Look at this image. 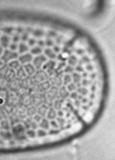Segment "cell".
<instances>
[{
	"label": "cell",
	"mask_w": 115,
	"mask_h": 160,
	"mask_svg": "<svg viewBox=\"0 0 115 160\" xmlns=\"http://www.w3.org/2000/svg\"><path fill=\"white\" fill-rule=\"evenodd\" d=\"M19 54L17 52H14L8 49H5L1 58L5 64H7L12 60L18 59Z\"/></svg>",
	"instance_id": "1"
},
{
	"label": "cell",
	"mask_w": 115,
	"mask_h": 160,
	"mask_svg": "<svg viewBox=\"0 0 115 160\" xmlns=\"http://www.w3.org/2000/svg\"><path fill=\"white\" fill-rule=\"evenodd\" d=\"M32 78L34 83L37 84H39L49 79L47 73L42 69L37 70L35 74Z\"/></svg>",
	"instance_id": "2"
},
{
	"label": "cell",
	"mask_w": 115,
	"mask_h": 160,
	"mask_svg": "<svg viewBox=\"0 0 115 160\" xmlns=\"http://www.w3.org/2000/svg\"><path fill=\"white\" fill-rule=\"evenodd\" d=\"M48 59L43 54L34 57L32 64L37 70L42 69V67Z\"/></svg>",
	"instance_id": "3"
},
{
	"label": "cell",
	"mask_w": 115,
	"mask_h": 160,
	"mask_svg": "<svg viewBox=\"0 0 115 160\" xmlns=\"http://www.w3.org/2000/svg\"><path fill=\"white\" fill-rule=\"evenodd\" d=\"M34 56L29 52L26 54L19 55L18 59L22 66L28 64L32 63Z\"/></svg>",
	"instance_id": "4"
},
{
	"label": "cell",
	"mask_w": 115,
	"mask_h": 160,
	"mask_svg": "<svg viewBox=\"0 0 115 160\" xmlns=\"http://www.w3.org/2000/svg\"><path fill=\"white\" fill-rule=\"evenodd\" d=\"M21 87V80L17 78L9 82L8 90L9 91L17 92Z\"/></svg>",
	"instance_id": "5"
},
{
	"label": "cell",
	"mask_w": 115,
	"mask_h": 160,
	"mask_svg": "<svg viewBox=\"0 0 115 160\" xmlns=\"http://www.w3.org/2000/svg\"><path fill=\"white\" fill-rule=\"evenodd\" d=\"M49 80L52 86H54L59 88H60L63 84V77L57 73L53 77L49 78Z\"/></svg>",
	"instance_id": "6"
},
{
	"label": "cell",
	"mask_w": 115,
	"mask_h": 160,
	"mask_svg": "<svg viewBox=\"0 0 115 160\" xmlns=\"http://www.w3.org/2000/svg\"><path fill=\"white\" fill-rule=\"evenodd\" d=\"M35 83L32 77L27 76L26 77L21 80V88L28 90Z\"/></svg>",
	"instance_id": "7"
},
{
	"label": "cell",
	"mask_w": 115,
	"mask_h": 160,
	"mask_svg": "<svg viewBox=\"0 0 115 160\" xmlns=\"http://www.w3.org/2000/svg\"><path fill=\"white\" fill-rule=\"evenodd\" d=\"M28 76L32 77L35 74L37 70L32 63H30L23 66Z\"/></svg>",
	"instance_id": "8"
},
{
	"label": "cell",
	"mask_w": 115,
	"mask_h": 160,
	"mask_svg": "<svg viewBox=\"0 0 115 160\" xmlns=\"http://www.w3.org/2000/svg\"><path fill=\"white\" fill-rule=\"evenodd\" d=\"M10 43V38L8 35L5 34L0 37V45L5 49H8Z\"/></svg>",
	"instance_id": "9"
},
{
	"label": "cell",
	"mask_w": 115,
	"mask_h": 160,
	"mask_svg": "<svg viewBox=\"0 0 115 160\" xmlns=\"http://www.w3.org/2000/svg\"><path fill=\"white\" fill-rule=\"evenodd\" d=\"M43 54L50 60H55L57 58V55L53 49L50 48H45L43 51Z\"/></svg>",
	"instance_id": "10"
},
{
	"label": "cell",
	"mask_w": 115,
	"mask_h": 160,
	"mask_svg": "<svg viewBox=\"0 0 115 160\" xmlns=\"http://www.w3.org/2000/svg\"><path fill=\"white\" fill-rule=\"evenodd\" d=\"M30 48L27 44L24 42L20 43L18 44L17 53L19 55L23 54L30 52Z\"/></svg>",
	"instance_id": "11"
},
{
	"label": "cell",
	"mask_w": 115,
	"mask_h": 160,
	"mask_svg": "<svg viewBox=\"0 0 115 160\" xmlns=\"http://www.w3.org/2000/svg\"><path fill=\"white\" fill-rule=\"evenodd\" d=\"M43 51L42 48L36 45L30 48L29 52L34 57H35L43 54Z\"/></svg>",
	"instance_id": "12"
},
{
	"label": "cell",
	"mask_w": 115,
	"mask_h": 160,
	"mask_svg": "<svg viewBox=\"0 0 115 160\" xmlns=\"http://www.w3.org/2000/svg\"><path fill=\"white\" fill-rule=\"evenodd\" d=\"M39 84L42 93L48 91L52 86L51 83L49 80L40 83Z\"/></svg>",
	"instance_id": "13"
},
{
	"label": "cell",
	"mask_w": 115,
	"mask_h": 160,
	"mask_svg": "<svg viewBox=\"0 0 115 160\" xmlns=\"http://www.w3.org/2000/svg\"><path fill=\"white\" fill-rule=\"evenodd\" d=\"M49 107L45 104H43L37 107V112L39 115L44 116L47 115Z\"/></svg>",
	"instance_id": "14"
},
{
	"label": "cell",
	"mask_w": 115,
	"mask_h": 160,
	"mask_svg": "<svg viewBox=\"0 0 115 160\" xmlns=\"http://www.w3.org/2000/svg\"><path fill=\"white\" fill-rule=\"evenodd\" d=\"M16 71L17 77L20 80L26 77L27 74L23 66H20Z\"/></svg>",
	"instance_id": "15"
},
{
	"label": "cell",
	"mask_w": 115,
	"mask_h": 160,
	"mask_svg": "<svg viewBox=\"0 0 115 160\" xmlns=\"http://www.w3.org/2000/svg\"><path fill=\"white\" fill-rule=\"evenodd\" d=\"M5 78L9 82L17 78L16 71L13 69L9 68L7 73H6Z\"/></svg>",
	"instance_id": "16"
},
{
	"label": "cell",
	"mask_w": 115,
	"mask_h": 160,
	"mask_svg": "<svg viewBox=\"0 0 115 160\" xmlns=\"http://www.w3.org/2000/svg\"><path fill=\"white\" fill-rule=\"evenodd\" d=\"M59 89L58 95L63 99H65L69 96L70 94L67 89L62 86Z\"/></svg>",
	"instance_id": "17"
},
{
	"label": "cell",
	"mask_w": 115,
	"mask_h": 160,
	"mask_svg": "<svg viewBox=\"0 0 115 160\" xmlns=\"http://www.w3.org/2000/svg\"><path fill=\"white\" fill-rule=\"evenodd\" d=\"M7 64L9 68L15 71L17 70L21 66L18 59L12 60Z\"/></svg>",
	"instance_id": "18"
},
{
	"label": "cell",
	"mask_w": 115,
	"mask_h": 160,
	"mask_svg": "<svg viewBox=\"0 0 115 160\" xmlns=\"http://www.w3.org/2000/svg\"><path fill=\"white\" fill-rule=\"evenodd\" d=\"M57 115V113L56 110L53 107L49 108L47 115L48 118L49 119H54Z\"/></svg>",
	"instance_id": "19"
},
{
	"label": "cell",
	"mask_w": 115,
	"mask_h": 160,
	"mask_svg": "<svg viewBox=\"0 0 115 160\" xmlns=\"http://www.w3.org/2000/svg\"><path fill=\"white\" fill-rule=\"evenodd\" d=\"M9 81L5 77L0 78V89H8Z\"/></svg>",
	"instance_id": "20"
},
{
	"label": "cell",
	"mask_w": 115,
	"mask_h": 160,
	"mask_svg": "<svg viewBox=\"0 0 115 160\" xmlns=\"http://www.w3.org/2000/svg\"><path fill=\"white\" fill-rule=\"evenodd\" d=\"M9 69L8 65L6 64L0 67V78L5 77Z\"/></svg>",
	"instance_id": "21"
},
{
	"label": "cell",
	"mask_w": 115,
	"mask_h": 160,
	"mask_svg": "<svg viewBox=\"0 0 115 160\" xmlns=\"http://www.w3.org/2000/svg\"><path fill=\"white\" fill-rule=\"evenodd\" d=\"M14 29L12 27H6L2 29V31L6 35H11L14 32Z\"/></svg>",
	"instance_id": "22"
},
{
	"label": "cell",
	"mask_w": 115,
	"mask_h": 160,
	"mask_svg": "<svg viewBox=\"0 0 115 160\" xmlns=\"http://www.w3.org/2000/svg\"><path fill=\"white\" fill-rule=\"evenodd\" d=\"M53 106H54V108L56 110H60L62 106V101L60 100H56L54 101Z\"/></svg>",
	"instance_id": "23"
},
{
	"label": "cell",
	"mask_w": 115,
	"mask_h": 160,
	"mask_svg": "<svg viewBox=\"0 0 115 160\" xmlns=\"http://www.w3.org/2000/svg\"><path fill=\"white\" fill-rule=\"evenodd\" d=\"M18 47V44L12 42L11 43L8 49L12 51L17 52Z\"/></svg>",
	"instance_id": "24"
},
{
	"label": "cell",
	"mask_w": 115,
	"mask_h": 160,
	"mask_svg": "<svg viewBox=\"0 0 115 160\" xmlns=\"http://www.w3.org/2000/svg\"><path fill=\"white\" fill-rule=\"evenodd\" d=\"M33 34L34 36L36 37L39 38L43 36V32L41 30L37 29L34 31Z\"/></svg>",
	"instance_id": "25"
},
{
	"label": "cell",
	"mask_w": 115,
	"mask_h": 160,
	"mask_svg": "<svg viewBox=\"0 0 115 160\" xmlns=\"http://www.w3.org/2000/svg\"><path fill=\"white\" fill-rule=\"evenodd\" d=\"M27 44L30 48H32L36 45L37 42L36 40L34 38H31L28 40Z\"/></svg>",
	"instance_id": "26"
},
{
	"label": "cell",
	"mask_w": 115,
	"mask_h": 160,
	"mask_svg": "<svg viewBox=\"0 0 115 160\" xmlns=\"http://www.w3.org/2000/svg\"><path fill=\"white\" fill-rule=\"evenodd\" d=\"M72 78L68 75H66L63 77V83L65 85L69 84Z\"/></svg>",
	"instance_id": "27"
},
{
	"label": "cell",
	"mask_w": 115,
	"mask_h": 160,
	"mask_svg": "<svg viewBox=\"0 0 115 160\" xmlns=\"http://www.w3.org/2000/svg\"><path fill=\"white\" fill-rule=\"evenodd\" d=\"M78 92L81 95L85 96L88 94V91L87 89L85 88H79L78 90Z\"/></svg>",
	"instance_id": "28"
},
{
	"label": "cell",
	"mask_w": 115,
	"mask_h": 160,
	"mask_svg": "<svg viewBox=\"0 0 115 160\" xmlns=\"http://www.w3.org/2000/svg\"><path fill=\"white\" fill-rule=\"evenodd\" d=\"M76 88L75 85L73 84H69L67 87V90L70 91H73Z\"/></svg>",
	"instance_id": "29"
},
{
	"label": "cell",
	"mask_w": 115,
	"mask_h": 160,
	"mask_svg": "<svg viewBox=\"0 0 115 160\" xmlns=\"http://www.w3.org/2000/svg\"><path fill=\"white\" fill-rule=\"evenodd\" d=\"M73 75V79L74 81L76 82H79L81 79L80 76L77 73H74Z\"/></svg>",
	"instance_id": "30"
},
{
	"label": "cell",
	"mask_w": 115,
	"mask_h": 160,
	"mask_svg": "<svg viewBox=\"0 0 115 160\" xmlns=\"http://www.w3.org/2000/svg\"><path fill=\"white\" fill-rule=\"evenodd\" d=\"M28 38L29 35L27 33H24L21 37V40L23 42L28 41Z\"/></svg>",
	"instance_id": "31"
},
{
	"label": "cell",
	"mask_w": 115,
	"mask_h": 160,
	"mask_svg": "<svg viewBox=\"0 0 115 160\" xmlns=\"http://www.w3.org/2000/svg\"><path fill=\"white\" fill-rule=\"evenodd\" d=\"M45 44L48 48H50L53 45L54 42L51 40L48 39L46 41Z\"/></svg>",
	"instance_id": "32"
},
{
	"label": "cell",
	"mask_w": 115,
	"mask_h": 160,
	"mask_svg": "<svg viewBox=\"0 0 115 160\" xmlns=\"http://www.w3.org/2000/svg\"><path fill=\"white\" fill-rule=\"evenodd\" d=\"M20 37L18 35H15L14 36L12 39V41L13 43L17 44L20 41Z\"/></svg>",
	"instance_id": "33"
},
{
	"label": "cell",
	"mask_w": 115,
	"mask_h": 160,
	"mask_svg": "<svg viewBox=\"0 0 115 160\" xmlns=\"http://www.w3.org/2000/svg\"><path fill=\"white\" fill-rule=\"evenodd\" d=\"M37 45L39 46V47L43 48V47H45V43L42 41V40H39L36 43Z\"/></svg>",
	"instance_id": "34"
},
{
	"label": "cell",
	"mask_w": 115,
	"mask_h": 160,
	"mask_svg": "<svg viewBox=\"0 0 115 160\" xmlns=\"http://www.w3.org/2000/svg\"><path fill=\"white\" fill-rule=\"evenodd\" d=\"M52 49L55 53L56 54L59 53L61 50V49L60 47L57 46H54Z\"/></svg>",
	"instance_id": "35"
},
{
	"label": "cell",
	"mask_w": 115,
	"mask_h": 160,
	"mask_svg": "<svg viewBox=\"0 0 115 160\" xmlns=\"http://www.w3.org/2000/svg\"><path fill=\"white\" fill-rule=\"evenodd\" d=\"M71 98L72 99L76 100L78 97V94L76 92H73L70 95Z\"/></svg>",
	"instance_id": "36"
},
{
	"label": "cell",
	"mask_w": 115,
	"mask_h": 160,
	"mask_svg": "<svg viewBox=\"0 0 115 160\" xmlns=\"http://www.w3.org/2000/svg\"><path fill=\"white\" fill-rule=\"evenodd\" d=\"M5 49L3 48L0 45V58H1L2 55L3 54Z\"/></svg>",
	"instance_id": "37"
},
{
	"label": "cell",
	"mask_w": 115,
	"mask_h": 160,
	"mask_svg": "<svg viewBox=\"0 0 115 160\" xmlns=\"http://www.w3.org/2000/svg\"><path fill=\"white\" fill-rule=\"evenodd\" d=\"M60 124L61 126H63L65 123V120L63 118H59V120Z\"/></svg>",
	"instance_id": "38"
},
{
	"label": "cell",
	"mask_w": 115,
	"mask_h": 160,
	"mask_svg": "<svg viewBox=\"0 0 115 160\" xmlns=\"http://www.w3.org/2000/svg\"><path fill=\"white\" fill-rule=\"evenodd\" d=\"M17 32L18 33H21L23 31V29L21 27H18L17 29Z\"/></svg>",
	"instance_id": "39"
},
{
	"label": "cell",
	"mask_w": 115,
	"mask_h": 160,
	"mask_svg": "<svg viewBox=\"0 0 115 160\" xmlns=\"http://www.w3.org/2000/svg\"><path fill=\"white\" fill-rule=\"evenodd\" d=\"M75 104L76 106L78 107L80 105V103L79 100H76L75 102Z\"/></svg>",
	"instance_id": "40"
},
{
	"label": "cell",
	"mask_w": 115,
	"mask_h": 160,
	"mask_svg": "<svg viewBox=\"0 0 115 160\" xmlns=\"http://www.w3.org/2000/svg\"><path fill=\"white\" fill-rule=\"evenodd\" d=\"M5 63L3 62V61L0 58V67H1Z\"/></svg>",
	"instance_id": "41"
},
{
	"label": "cell",
	"mask_w": 115,
	"mask_h": 160,
	"mask_svg": "<svg viewBox=\"0 0 115 160\" xmlns=\"http://www.w3.org/2000/svg\"><path fill=\"white\" fill-rule=\"evenodd\" d=\"M0 34H1V32H0Z\"/></svg>",
	"instance_id": "42"
}]
</instances>
